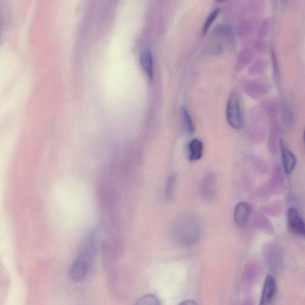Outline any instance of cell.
<instances>
[{"label": "cell", "instance_id": "8992f818", "mask_svg": "<svg viewBox=\"0 0 305 305\" xmlns=\"http://www.w3.org/2000/svg\"><path fill=\"white\" fill-rule=\"evenodd\" d=\"M251 212V208L247 203L241 202L239 203L235 208V220L239 226L243 227L248 221L249 217Z\"/></svg>", "mask_w": 305, "mask_h": 305}, {"label": "cell", "instance_id": "277c9868", "mask_svg": "<svg viewBox=\"0 0 305 305\" xmlns=\"http://www.w3.org/2000/svg\"><path fill=\"white\" fill-rule=\"evenodd\" d=\"M280 150H281L283 168H284L285 174L290 175L292 174L297 164V158L282 140H280Z\"/></svg>", "mask_w": 305, "mask_h": 305}, {"label": "cell", "instance_id": "8fae6325", "mask_svg": "<svg viewBox=\"0 0 305 305\" xmlns=\"http://www.w3.org/2000/svg\"><path fill=\"white\" fill-rule=\"evenodd\" d=\"M182 115L187 131H188V133H193L194 131L193 122H192L190 117H189V115L186 109H182Z\"/></svg>", "mask_w": 305, "mask_h": 305}, {"label": "cell", "instance_id": "3957f363", "mask_svg": "<svg viewBox=\"0 0 305 305\" xmlns=\"http://www.w3.org/2000/svg\"><path fill=\"white\" fill-rule=\"evenodd\" d=\"M287 219L291 232L305 238V222L295 208H291L288 211Z\"/></svg>", "mask_w": 305, "mask_h": 305}, {"label": "cell", "instance_id": "4fadbf2b", "mask_svg": "<svg viewBox=\"0 0 305 305\" xmlns=\"http://www.w3.org/2000/svg\"><path fill=\"white\" fill-rule=\"evenodd\" d=\"M174 180H171L169 182L167 188V196L170 197L172 196V192L173 191V188H174Z\"/></svg>", "mask_w": 305, "mask_h": 305}, {"label": "cell", "instance_id": "7c38bea8", "mask_svg": "<svg viewBox=\"0 0 305 305\" xmlns=\"http://www.w3.org/2000/svg\"><path fill=\"white\" fill-rule=\"evenodd\" d=\"M269 28V23L268 21H265L264 23L262 24V26H261V35L262 36H264L267 34L268 30Z\"/></svg>", "mask_w": 305, "mask_h": 305}, {"label": "cell", "instance_id": "ba28073f", "mask_svg": "<svg viewBox=\"0 0 305 305\" xmlns=\"http://www.w3.org/2000/svg\"><path fill=\"white\" fill-rule=\"evenodd\" d=\"M203 145L200 140H191L188 145L189 159L191 161L199 160L202 158Z\"/></svg>", "mask_w": 305, "mask_h": 305}, {"label": "cell", "instance_id": "52a82bcc", "mask_svg": "<svg viewBox=\"0 0 305 305\" xmlns=\"http://www.w3.org/2000/svg\"><path fill=\"white\" fill-rule=\"evenodd\" d=\"M140 62L145 73L150 79H153L154 66L152 52L149 48H145L140 56Z\"/></svg>", "mask_w": 305, "mask_h": 305}, {"label": "cell", "instance_id": "6da1fadb", "mask_svg": "<svg viewBox=\"0 0 305 305\" xmlns=\"http://www.w3.org/2000/svg\"><path fill=\"white\" fill-rule=\"evenodd\" d=\"M97 247V234L92 233L86 239L80 252L70 266V276L73 282H81L86 279L94 263Z\"/></svg>", "mask_w": 305, "mask_h": 305}, {"label": "cell", "instance_id": "7a4b0ae2", "mask_svg": "<svg viewBox=\"0 0 305 305\" xmlns=\"http://www.w3.org/2000/svg\"><path fill=\"white\" fill-rule=\"evenodd\" d=\"M227 119L229 125L235 129H239L241 126L242 120L240 103L238 96L233 93L231 94L227 106Z\"/></svg>", "mask_w": 305, "mask_h": 305}, {"label": "cell", "instance_id": "5bb4252c", "mask_svg": "<svg viewBox=\"0 0 305 305\" xmlns=\"http://www.w3.org/2000/svg\"><path fill=\"white\" fill-rule=\"evenodd\" d=\"M196 303H195L194 302L192 301H186L184 302H183L182 303H181L180 305H196Z\"/></svg>", "mask_w": 305, "mask_h": 305}, {"label": "cell", "instance_id": "30bf717a", "mask_svg": "<svg viewBox=\"0 0 305 305\" xmlns=\"http://www.w3.org/2000/svg\"><path fill=\"white\" fill-rule=\"evenodd\" d=\"M219 12V9H216L214 10L213 12H211L210 16H208L207 21L205 22L204 27H203V34H207V32H208L209 29H210L211 24L213 23L214 21H215V19L218 17Z\"/></svg>", "mask_w": 305, "mask_h": 305}, {"label": "cell", "instance_id": "5b68a950", "mask_svg": "<svg viewBox=\"0 0 305 305\" xmlns=\"http://www.w3.org/2000/svg\"><path fill=\"white\" fill-rule=\"evenodd\" d=\"M277 293V286L276 280L273 276L268 275L265 279L264 285L261 296L260 305L271 304L276 298Z\"/></svg>", "mask_w": 305, "mask_h": 305}, {"label": "cell", "instance_id": "2e32d148", "mask_svg": "<svg viewBox=\"0 0 305 305\" xmlns=\"http://www.w3.org/2000/svg\"><path fill=\"white\" fill-rule=\"evenodd\" d=\"M304 140H305V131H304Z\"/></svg>", "mask_w": 305, "mask_h": 305}, {"label": "cell", "instance_id": "9a60e30c", "mask_svg": "<svg viewBox=\"0 0 305 305\" xmlns=\"http://www.w3.org/2000/svg\"><path fill=\"white\" fill-rule=\"evenodd\" d=\"M215 1L218 2H222L225 1V0H215Z\"/></svg>", "mask_w": 305, "mask_h": 305}, {"label": "cell", "instance_id": "9c48e42d", "mask_svg": "<svg viewBox=\"0 0 305 305\" xmlns=\"http://www.w3.org/2000/svg\"><path fill=\"white\" fill-rule=\"evenodd\" d=\"M137 305H159L158 299L152 295H147L141 298H140L137 301Z\"/></svg>", "mask_w": 305, "mask_h": 305}]
</instances>
